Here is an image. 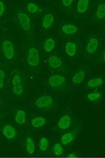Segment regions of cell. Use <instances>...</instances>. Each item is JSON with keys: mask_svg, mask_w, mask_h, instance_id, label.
Wrapping results in <instances>:
<instances>
[{"mask_svg": "<svg viewBox=\"0 0 105 158\" xmlns=\"http://www.w3.org/2000/svg\"><path fill=\"white\" fill-rule=\"evenodd\" d=\"M27 63L31 67H37L40 64V54L36 47H30L28 50Z\"/></svg>", "mask_w": 105, "mask_h": 158, "instance_id": "cell-1", "label": "cell"}, {"mask_svg": "<svg viewBox=\"0 0 105 158\" xmlns=\"http://www.w3.org/2000/svg\"><path fill=\"white\" fill-rule=\"evenodd\" d=\"M2 51L4 56L7 60H12L14 57V46L9 40H6L2 44Z\"/></svg>", "mask_w": 105, "mask_h": 158, "instance_id": "cell-2", "label": "cell"}, {"mask_svg": "<svg viewBox=\"0 0 105 158\" xmlns=\"http://www.w3.org/2000/svg\"><path fill=\"white\" fill-rule=\"evenodd\" d=\"M48 83L51 88H59L66 83V77L61 74H54L49 78Z\"/></svg>", "mask_w": 105, "mask_h": 158, "instance_id": "cell-3", "label": "cell"}, {"mask_svg": "<svg viewBox=\"0 0 105 158\" xmlns=\"http://www.w3.org/2000/svg\"><path fill=\"white\" fill-rule=\"evenodd\" d=\"M53 104V98L50 96H41L36 99L35 106L38 109H47Z\"/></svg>", "mask_w": 105, "mask_h": 158, "instance_id": "cell-4", "label": "cell"}, {"mask_svg": "<svg viewBox=\"0 0 105 158\" xmlns=\"http://www.w3.org/2000/svg\"><path fill=\"white\" fill-rule=\"evenodd\" d=\"M17 19H18V22L21 25V27L24 31L29 32L31 30V19L29 18V16L25 13H19L17 15Z\"/></svg>", "mask_w": 105, "mask_h": 158, "instance_id": "cell-5", "label": "cell"}, {"mask_svg": "<svg viewBox=\"0 0 105 158\" xmlns=\"http://www.w3.org/2000/svg\"><path fill=\"white\" fill-rule=\"evenodd\" d=\"M2 132H3L4 136L6 139H8V140H12V139L15 138V136H16V130H15V128L12 125H6V126H4Z\"/></svg>", "mask_w": 105, "mask_h": 158, "instance_id": "cell-6", "label": "cell"}, {"mask_svg": "<svg viewBox=\"0 0 105 158\" xmlns=\"http://www.w3.org/2000/svg\"><path fill=\"white\" fill-rule=\"evenodd\" d=\"M99 47V40L97 38H91L88 43H87V45H86V52L88 54H93L94 53L97 49Z\"/></svg>", "mask_w": 105, "mask_h": 158, "instance_id": "cell-7", "label": "cell"}, {"mask_svg": "<svg viewBox=\"0 0 105 158\" xmlns=\"http://www.w3.org/2000/svg\"><path fill=\"white\" fill-rule=\"evenodd\" d=\"M55 21V17L52 14H46L42 20H41V26L43 29H49L52 24H54Z\"/></svg>", "mask_w": 105, "mask_h": 158, "instance_id": "cell-8", "label": "cell"}, {"mask_svg": "<svg viewBox=\"0 0 105 158\" xmlns=\"http://www.w3.org/2000/svg\"><path fill=\"white\" fill-rule=\"evenodd\" d=\"M71 125V118L68 115H65L59 118L58 122V127L60 130H65L68 129Z\"/></svg>", "mask_w": 105, "mask_h": 158, "instance_id": "cell-9", "label": "cell"}, {"mask_svg": "<svg viewBox=\"0 0 105 158\" xmlns=\"http://www.w3.org/2000/svg\"><path fill=\"white\" fill-rule=\"evenodd\" d=\"M61 31L64 35H72L77 33V27L75 24H66L61 26Z\"/></svg>", "mask_w": 105, "mask_h": 158, "instance_id": "cell-10", "label": "cell"}, {"mask_svg": "<svg viewBox=\"0 0 105 158\" xmlns=\"http://www.w3.org/2000/svg\"><path fill=\"white\" fill-rule=\"evenodd\" d=\"M65 52L69 57H74L76 54L77 52V45L76 43L73 42H68L65 45Z\"/></svg>", "mask_w": 105, "mask_h": 158, "instance_id": "cell-11", "label": "cell"}, {"mask_svg": "<svg viewBox=\"0 0 105 158\" xmlns=\"http://www.w3.org/2000/svg\"><path fill=\"white\" fill-rule=\"evenodd\" d=\"M48 62H49V67L52 69H58L62 66V60L57 55H52L49 57Z\"/></svg>", "mask_w": 105, "mask_h": 158, "instance_id": "cell-12", "label": "cell"}, {"mask_svg": "<svg viewBox=\"0 0 105 158\" xmlns=\"http://www.w3.org/2000/svg\"><path fill=\"white\" fill-rule=\"evenodd\" d=\"M84 78H85V72L83 71V70H80V71H78L77 73L73 76L72 82L74 84H76V85H78V84H80V83L83 82Z\"/></svg>", "mask_w": 105, "mask_h": 158, "instance_id": "cell-13", "label": "cell"}, {"mask_svg": "<svg viewBox=\"0 0 105 158\" xmlns=\"http://www.w3.org/2000/svg\"><path fill=\"white\" fill-rule=\"evenodd\" d=\"M89 0H79L76 5V10L79 14H84L86 12L88 6H89Z\"/></svg>", "mask_w": 105, "mask_h": 158, "instance_id": "cell-14", "label": "cell"}, {"mask_svg": "<svg viewBox=\"0 0 105 158\" xmlns=\"http://www.w3.org/2000/svg\"><path fill=\"white\" fill-rule=\"evenodd\" d=\"M74 138H75L74 132H67L61 136L60 141H61V144H63L64 146H67L73 142Z\"/></svg>", "mask_w": 105, "mask_h": 158, "instance_id": "cell-15", "label": "cell"}, {"mask_svg": "<svg viewBox=\"0 0 105 158\" xmlns=\"http://www.w3.org/2000/svg\"><path fill=\"white\" fill-rule=\"evenodd\" d=\"M55 41L53 38H48L43 44V50L46 52H51L55 48Z\"/></svg>", "mask_w": 105, "mask_h": 158, "instance_id": "cell-16", "label": "cell"}, {"mask_svg": "<svg viewBox=\"0 0 105 158\" xmlns=\"http://www.w3.org/2000/svg\"><path fill=\"white\" fill-rule=\"evenodd\" d=\"M103 79L101 77H98V78L91 79L90 81H88L86 86L90 89H93V88H97L99 86L103 85Z\"/></svg>", "mask_w": 105, "mask_h": 158, "instance_id": "cell-17", "label": "cell"}, {"mask_svg": "<svg viewBox=\"0 0 105 158\" xmlns=\"http://www.w3.org/2000/svg\"><path fill=\"white\" fill-rule=\"evenodd\" d=\"M32 126L35 128L42 127L46 124V119L43 117H35L32 119Z\"/></svg>", "mask_w": 105, "mask_h": 158, "instance_id": "cell-18", "label": "cell"}, {"mask_svg": "<svg viewBox=\"0 0 105 158\" xmlns=\"http://www.w3.org/2000/svg\"><path fill=\"white\" fill-rule=\"evenodd\" d=\"M15 122L19 125H23L26 121V114H25V111L22 110H17L16 114H15Z\"/></svg>", "mask_w": 105, "mask_h": 158, "instance_id": "cell-19", "label": "cell"}, {"mask_svg": "<svg viewBox=\"0 0 105 158\" xmlns=\"http://www.w3.org/2000/svg\"><path fill=\"white\" fill-rule=\"evenodd\" d=\"M26 151L29 155H33L35 151V144L32 137H27L26 139Z\"/></svg>", "mask_w": 105, "mask_h": 158, "instance_id": "cell-20", "label": "cell"}, {"mask_svg": "<svg viewBox=\"0 0 105 158\" xmlns=\"http://www.w3.org/2000/svg\"><path fill=\"white\" fill-rule=\"evenodd\" d=\"M105 16V5L104 4H100L96 9V17L99 20L103 19Z\"/></svg>", "mask_w": 105, "mask_h": 158, "instance_id": "cell-21", "label": "cell"}, {"mask_svg": "<svg viewBox=\"0 0 105 158\" xmlns=\"http://www.w3.org/2000/svg\"><path fill=\"white\" fill-rule=\"evenodd\" d=\"M102 98V92H91L87 95V99L90 101H97Z\"/></svg>", "mask_w": 105, "mask_h": 158, "instance_id": "cell-22", "label": "cell"}, {"mask_svg": "<svg viewBox=\"0 0 105 158\" xmlns=\"http://www.w3.org/2000/svg\"><path fill=\"white\" fill-rule=\"evenodd\" d=\"M23 84V80H22V77L20 74H14L13 79H12V85L14 86H18Z\"/></svg>", "mask_w": 105, "mask_h": 158, "instance_id": "cell-23", "label": "cell"}, {"mask_svg": "<svg viewBox=\"0 0 105 158\" xmlns=\"http://www.w3.org/2000/svg\"><path fill=\"white\" fill-rule=\"evenodd\" d=\"M26 8L31 14H37L39 12V6L34 3H28L26 6Z\"/></svg>", "mask_w": 105, "mask_h": 158, "instance_id": "cell-24", "label": "cell"}, {"mask_svg": "<svg viewBox=\"0 0 105 158\" xmlns=\"http://www.w3.org/2000/svg\"><path fill=\"white\" fill-rule=\"evenodd\" d=\"M63 146H61L60 144H55L54 146H53V153H54V155L55 156H61L62 154H63Z\"/></svg>", "mask_w": 105, "mask_h": 158, "instance_id": "cell-25", "label": "cell"}, {"mask_svg": "<svg viewBox=\"0 0 105 158\" xmlns=\"http://www.w3.org/2000/svg\"><path fill=\"white\" fill-rule=\"evenodd\" d=\"M49 140L47 139L46 137H42L41 140H40V149L41 151H46L49 147Z\"/></svg>", "mask_w": 105, "mask_h": 158, "instance_id": "cell-26", "label": "cell"}, {"mask_svg": "<svg viewBox=\"0 0 105 158\" xmlns=\"http://www.w3.org/2000/svg\"><path fill=\"white\" fill-rule=\"evenodd\" d=\"M13 92L16 96H21L23 93V84L18 86H14L13 87Z\"/></svg>", "mask_w": 105, "mask_h": 158, "instance_id": "cell-27", "label": "cell"}, {"mask_svg": "<svg viewBox=\"0 0 105 158\" xmlns=\"http://www.w3.org/2000/svg\"><path fill=\"white\" fill-rule=\"evenodd\" d=\"M4 79H5V72L0 70V89L4 88Z\"/></svg>", "mask_w": 105, "mask_h": 158, "instance_id": "cell-28", "label": "cell"}, {"mask_svg": "<svg viewBox=\"0 0 105 158\" xmlns=\"http://www.w3.org/2000/svg\"><path fill=\"white\" fill-rule=\"evenodd\" d=\"M5 10H6V6H5V4L3 1L0 0V16H2L5 13Z\"/></svg>", "mask_w": 105, "mask_h": 158, "instance_id": "cell-29", "label": "cell"}, {"mask_svg": "<svg viewBox=\"0 0 105 158\" xmlns=\"http://www.w3.org/2000/svg\"><path fill=\"white\" fill-rule=\"evenodd\" d=\"M62 4L64 5V6L69 7L70 6L73 4V0H63L62 1Z\"/></svg>", "mask_w": 105, "mask_h": 158, "instance_id": "cell-30", "label": "cell"}, {"mask_svg": "<svg viewBox=\"0 0 105 158\" xmlns=\"http://www.w3.org/2000/svg\"><path fill=\"white\" fill-rule=\"evenodd\" d=\"M68 157H69V158L76 157V154H70L69 156H68Z\"/></svg>", "mask_w": 105, "mask_h": 158, "instance_id": "cell-31", "label": "cell"}, {"mask_svg": "<svg viewBox=\"0 0 105 158\" xmlns=\"http://www.w3.org/2000/svg\"><path fill=\"white\" fill-rule=\"evenodd\" d=\"M68 158H69V157H68Z\"/></svg>", "mask_w": 105, "mask_h": 158, "instance_id": "cell-32", "label": "cell"}]
</instances>
